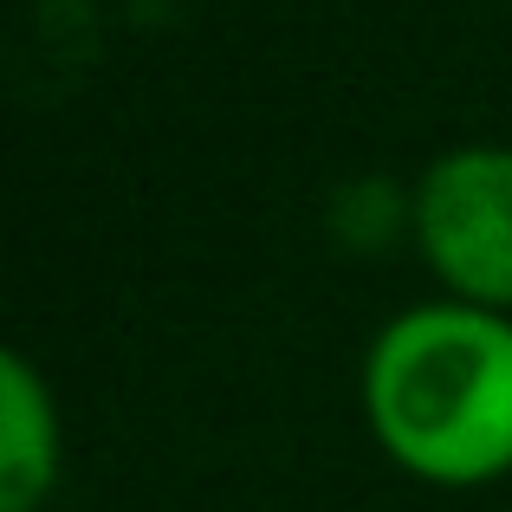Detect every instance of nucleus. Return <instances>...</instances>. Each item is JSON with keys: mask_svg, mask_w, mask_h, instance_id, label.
Listing matches in <instances>:
<instances>
[{"mask_svg": "<svg viewBox=\"0 0 512 512\" xmlns=\"http://www.w3.org/2000/svg\"><path fill=\"white\" fill-rule=\"evenodd\" d=\"M409 227L448 299L512 312V150L461 143L422 169Z\"/></svg>", "mask_w": 512, "mask_h": 512, "instance_id": "obj_2", "label": "nucleus"}, {"mask_svg": "<svg viewBox=\"0 0 512 512\" xmlns=\"http://www.w3.org/2000/svg\"><path fill=\"white\" fill-rule=\"evenodd\" d=\"M363 422L428 487L512 474V318L461 299L409 305L363 357Z\"/></svg>", "mask_w": 512, "mask_h": 512, "instance_id": "obj_1", "label": "nucleus"}, {"mask_svg": "<svg viewBox=\"0 0 512 512\" xmlns=\"http://www.w3.org/2000/svg\"><path fill=\"white\" fill-rule=\"evenodd\" d=\"M59 487V409L33 357H0V512H39Z\"/></svg>", "mask_w": 512, "mask_h": 512, "instance_id": "obj_3", "label": "nucleus"}]
</instances>
